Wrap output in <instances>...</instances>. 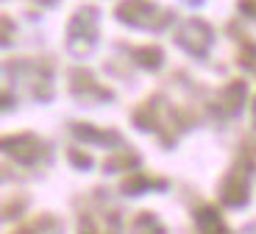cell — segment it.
<instances>
[{"label": "cell", "mask_w": 256, "mask_h": 234, "mask_svg": "<svg viewBox=\"0 0 256 234\" xmlns=\"http://www.w3.org/2000/svg\"><path fill=\"white\" fill-rule=\"evenodd\" d=\"M178 42L192 53H204L212 42V31H209L206 23H198V20H195V23H186L178 31Z\"/></svg>", "instance_id": "1"}, {"label": "cell", "mask_w": 256, "mask_h": 234, "mask_svg": "<svg viewBox=\"0 0 256 234\" xmlns=\"http://www.w3.org/2000/svg\"><path fill=\"white\" fill-rule=\"evenodd\" d=\"M226 203L231 206H242L248 201V181H245V173L242 170H234L228 178L223 181V190H220Z\"/></svg>", "instance_id": "2"}, {"label": "cell", "mask_w": 256, "mask_h": 234, "mask_svg": "<svg viewBox=\"0 0 256 234\" xmlns=\"http://www.w3.org/2000/svg\"><path fill=\"white\" fill-rule=\"evenodd\" d=\"M198 220H200V231L204 234H228L226 223L220 220V215L214 212V209H200Z\"/></svg>", "instance_id": "3"}, {"label": "cell", "mask_w": 256, "mask_h": 234, "mask_svg": "<svg viewBox=\"0 0 256 234\" xmlns=\"http://www.w3.org/2000/svg\"><path fill=\"white\" fill-rule=\"evenodd\" d=\"M150 3H140V0H134V3H122L120 9V17L131 20V23H145L148 17H150Z\"/></svg>", "instance_id": "4"}, {"label": "cell", "mask_w": 256, "mask_h": 234, "mask_svg": "<svg viewBox=\"0 0 256 234\" xmlns=\"http://www.w3.org/2000/svg\"><path fill=\"white\" fill-rule=\"evenodd\" d=\"M240 62H242L245 67L256 70V45H248V48H242V53H240Z\"/></svg>", "instance_id": "5"}, {"label": "cell", "mask_w": 256, "mask_h": 234, "mask_svg": "<svg viewBox=\"0 0 256 234\" xmlns=\"http://www.w3.org/2000/svg\"><path fill=\"white\" fill-rule=\"evenodd\" d=\"M8 34H12V23H8V20H3V17H0V39H6Z\"/></svg>", "instance_id": "6"}, {"label": "cell", "mask_w": 256, "mask_h": 234, "mask_svg": "<svg viewBox=\"0 0 256 234\" xmlns=\"http://www.w3.org/2000/svg\"><path fill=\"white\" fill-rule=\"evenodd\" d=\"M242 12H248L256 17V0H242Z\"/></svg>", "instance_id": "7"}, {"label": "cell", "mask_w": 256, "mask_h": 234, "mask_svg": "<svg viewBox=\"0 0 256 234\" xmlns=\"http://www.w3.org/2000/svg\"><path fill=\"white\" fill-rule=\"evenodd\" d=\"M254 114H256V103H254Z\"/></svg>", "instance_id": "8"}]
</instances>
